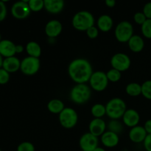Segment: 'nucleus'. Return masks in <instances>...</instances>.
I'll list each match as a JSON object with an SVG mask.
<instances>
[{
  "label": "nucleus",
  "mask_w": 151,
  "mask_h": 151,
  "mask_svg": "<svg viewBox=\"0 0 151 151\" xmlns=\"http://www.w3.org/2000/svg\"><path fill=\"white\" fill-rule=\"evenodd\" d=\"M125 91L127 94L131 97H138L142 94V85L138 83H130L126 86Z\"/></svg>",
  "instance_id": "nucleus-24"
},
{
  "label": "nucleus",
  "mask_w": 151,
  "mask_h": 151,
  "mask_svg": "<svg viewBox=\"0 0 151 151\" xmlns=\"http://www.w3.org/2000/svg\"><path fill=\"white\" fill-rule=\"evenodd\" d=\"M3 60H4V58L1 56V55L0 54V69L2 68V64H3Z\"/></svg>",
  "instance_id": "nucleus-41"
},
{
  "label": "nucleus",
  "mask_w": 151,
  "mask_h": 151,
  "mask_svg": "<svg viewBox=\"0 0 151 151\" xmlns=\"http://www.w3.org/2000/svg\"><path fill=\"white\" fill-rule=\"evenodd\" d=\"M7 10L4 1H0V22L4 21L7 16Z\"/></svg>",
  "instance_id": "nucleus-35"
},
{
  "label": "nucleus",
  "mask_w": 151,
  "mask_h": 151,
  "mask_svg": "<svg viewBox=\"0 0 151 151\" xmlns=\"http://www.w3.org/2000/svg\"><path fill=\"white\" fill-rule=\"evenodd\" d=\"M106 6L109 7H114L116 4V1L115 0H106L105 1Z\"/></svg>",
  "instance_id": "nucleus-39"
},
{
  "label": "nucleus",
  "mask_w": 151,
  "mask_h": 151,
  "mask_svg": "<svg viewBox=\"0 0 151 151\" xmlns=\"http://www.w3.org/2000/svg\"><path fill=\"white\" fill-rule=\"evenodd\" d=\"M144 147L146 151H151V134H147L144 141Z\"/></svg>",
  "instance_id": "nucleus-37"
},
{
  "label": "nucleus",
  "mask_w": 151,
  "mask_h": 151,
  "mask_svg": "<svg viewBox=\"0 0 151 151\" xmlns=\"http://www.w3.org/2000/svg\"><path fill=\"white\" fill-rule=\"evenodd\" d=\"M147 136V132L145 130L144 127L137 125L131 128L129 131V139L134 143L144 142L146 137Z\"/></svg>",
  "instance_id": "nucleus-16"
},
{
  "label": "nucleus",
  "mask_w": 151,
  "mask_h": 151,
  "mask_svg": "<svg viewBox=\"0 0 151 151\" xmlns=\"http://www.w3.org/2000/svg\"><path fill=\"white\" fill-rule=\"evenodd\" d=\"M27 53L29 57H33L39 58L41 55V47L38 43L35 41H29L25 47Z\"/></svg>",
  "instance_id": "nucleus-22"
},
{
  "label": "nucleus",
  "mask_w": 151,
  "mask_h": 151,
  "mask_svg": "<svg viewBox=\"0 0 151 151\" xmlns=\"http://www.w3.org/2000/svg\"><path fill=\"white\" fill-rule=\"evenodd\" d=\"M147 18L145 16V14L143 13V12H137L134 14V20L137 24L139 25H142L145 22V21L147 20Z\"/></svg>",
  "instance_id": "nucleus-33"
},
{
  "label": "nucleus",
  "mask_w": 151,
  "mask_h": 151,
  "mask_svg": "<svg viewBox=\"0 0 151 151\" xmlns=\"http://www.w3.org/2000/svg\"><path fill=\"white\" fill-rule=\"evenodd\" d=\"M58 119L61 126L66 129L74 128L78 121V115L76 111L72 108H65L59 114Z\"/></svg>",
  "instance_id": "nucleus-6"
},
{
  "label": "nucleus",
  "mask_w": 151,
  "mask_h": 151,
  "mask_svg": "<svg viewBox=\"0 0 151 151\" xmlns=\"http://www.w3.org/2000/svg\"><path fill=\"white\" fill-rule=\"evenodd\" d=\"M1 41V34H0V41Z\"/></svg>",
  "instance_id": "nucleus-43"
},
{
  "label": "nucleus",
  "mask_w": 151,
  "mask_h": 151,
  "mask_svg": "<svg viewBox=\"0 0 151 151\" xmlns=\"http://www.w3.org/2000/svg\"><path fill=\"white\" fill-rule=\"evenodd\" d=\"M97 28L100 31L104 32H109L113 27L114 21L112 18L109 15H102L98 18L97 22Z\"/></svg>",
  "instance_id": "nucleus-20"
},
{
  "label": "nucleus",
  "mask_w": 151,
  "mask_h": 151,
  "mask_svg": "<svg viewBox=\"0 0 151 151\" xmlns=\"http://www.w3.org/2000/svg\"><path fill=\"white\" fill-rule=\"evenodd\" d=\"M129 49L134 52H140L145 47V41L139 35H134L128 42Z\"/></svg>",
  "instance_id": "nucleus-21"
},
{
  "label": "nucleus",
  "mask_w": 151,
  "mask_h": 151,
  "mask_svg": "<svg viewBox=\"0 0 151 151\" xmlns=\"http://www.w3.org/2000/svg\"><path fill=\"white\" fill-rule=\"evenodd\" d=\"M16 46L14 43L8 39H3L0 41V54L3 58L13 57L16 54Z\"/></svg>",
  "instance_id": "nucleus-15"
},
{
  "label": "nucleus",
  "mask_w": 151,
  "mask_h": 151,
  "mask_svg": "<svg viewBox=\"0 0 151 151\" xmlns=\"http://www.w3.org/2000/svg\"><path fill=\"white\" fill-rule=\"evenodd\" d=\"M91 64L85 58H76L71 61L68 67V73L76 84L86 83L89 81L93 74Z\"/></svg>",
  "instance_id": "nucleus-1"
},
{
  "label": "nucleus",
  "mask_w": 151,
  "mask_h": 151,
  "mask_svg": "<svg viewBox=\"0 0 151 151\" xmlns=\"http://www.w3.org/2000/svg\"><path fill=\"white\" fill-rule=\"evenodd\" d=\"M142 12L147 19H151V1L145 4Z\"/></svg>",
  "instance_id": "nucleus-36"
},
{
  "label": "nucleus",
  "mask_w": 151,
  "mask_h": 151,
  "mask_svg": "<svg viewBox=\"0 0 151 151\" xmlns=\"http://www.w3.org/2000/svg\"><path fill=\"white\" fill-rule=\"evenodd\" d=\"M73 27L78 31H86L94 26V17L92 13L87 10L78 12L72 20Z\"/></svg>",
  "instance_id": "nucleus-2"
},
{
  "label": "nucleus",
  "mask_w": 151,
  "mask_h": 151,
  "mask_svg": "<svg viewBox=\"0 0 151 151\" xmlns=\"http://www.w3.org/2000/svg\"><path fill=\"white\" fill-rule=\"evenodd\" d=\"M106 115L111 119L122 118L126 109L125 101L119 97H114L109 100L106 105Z\"/></svg>",
  "instance_id": "nucleus-3"
},
{
  "label": "nucleus",
  "mask_w": 151,
  "mask_h": 151,
  "mask_svg": "<svg viewBox=\"0 0 151 151\" xmlns=\"http://www.w3.org/2000/svg\"><path fill=\"white\" fill-rule=\"evenodd\" d=\"M41 67V61L39 58L33 57L24 58L21 61L20 70L26 75H33L39 71Z\"/></svg>",
  "instance_id": "nucleus-8"
},
{
  "label": "nucleus",
  "mask_w": 151,
  "mask_h": 151,
  "mask_svg": "<svg viewBox=\"0 0 151 151\" xmlns=\"http://www.w3.org/2000/svg\"><path fill=\"white\" fill-rule=\"evenodd\" d=\"M131 58L127 54L122 52L116 53L111 59V65L112 68L120 72L128 70L131 66Z\"/></svg>",
  "instance_id": "nucleus-9"
},
{
  "label": "nucleus",
  "mask_w": 151,
  "mask_h": 151,
  "mask_svg": "<svg viewBox=\"0 0 151 151\" xmlns=\"http://www.w3.org/2000/svg\"><path fill=\"white\" fill-rule=\"evenodd\" d=\"M35 146L29 142H23L17 147V151H35Z\"/></svg>",
  "instance_id": "nucleus-31"
},
{
  "label": "nucleus",
  "mask_w": 151,
  "mask_h": 151,
  "mask_svg": "<svg viewBox=\"0 0 151 151\" xmlns=\"http://www.w3.org/2000/svg\"><path fill=\"white\" fill-rule=\"evenodd\" d=\"M29 0H22L15 2L11 7V14L16 19H24L31 13L29 7Z\"/></svg>",
  "instance_id": "nucleus-10"
},
{
  "label": "nucleus",
  "mask_w": 151,
  "mask_h": 151,
  "mask_svg": "<svg viewBox=\"0 0 151 151\" xmlns=\"http://www.w3.org/2000/svg\"><path fill=\"white\" fill-rule=\"evenodd\" d=\"M91 113L94 118H102L106 114V106L100 103L94 104L91 107Z\"/></svg>",
  "instance_id": "nucleus-25"
},
{
  "label": "nucleus",
  "mask_w": 151,
  "mask_h": 151,
  "mask_svg": "<svg viewBox=\"0 0 151 151\" xmlns=\"http://www.w3.org/2000/svg\"><path fill=\"white\" fill-rule=\"evenodd\" d=\"M124 125L129 128L137 126L140 120L139 114L135 109H127L122 116Z\"/></svg>",
  "instance_id": "nucleus-14"
},
{
  "label": "nucleus",
  "mask_w": 151,
  "mask_h": 151,
  "mask_svg": "<svg viewBox=\"0 0 151 151\" xmlns=\"http://www.w3.org/2000/svg\"><path fill=\"white\" fill-rule=\"evenodd\" d=\"M108 129L109 131L115 133L119 135L120 133L122 132L124 128L122 122H119V119H111L108 124Z\"/></svg>",
  "instance_id": "nucleus-26"
},
{
  "label": "nucleus",
  "mask_w": 151,
  "mask_h": 151,
  "mask_svg": "<svg viewBox=\"0 0 151 151\" xmlns=\"http://www.w3.org/2000/svg\"><path fill=\"white\" fill-rule=\"evenodd\" d=\"M63 26L60 21L53 19L47 22L45 26V33L47 37L55 38L58 36L62 32Z\"/></svg>",
  "instance_id": "nucleus-13"
},
{
  "label": "nucleus",
  "mask_w": 151,
  "mask_h": 151,
  "mask_svg": "<svg viewBox=\"0 0 151 151\" xmlns=\"http://www.w3.org/2000/svg\"><path fill=\"white\" fill-rule=\"evenodd\" d=\"M24 51V47L21 44H17L16 46V54H20V53L23 52Z\"/></svg>",
  "instance_id": "nucleus-40"
},
{
  "label": "nucleus",
  "mask_w": 151,
  "mask_h": 151,
  "mask_svg": "<svg viewBox=\"0 0 151 151\" xmlns=\"http://www.w3.org/2000/svg\"><path fill=\"white\" fill-rule=\"evenodd\" d=\"M91 88L86 83L76 84L69 93L71 100L74 103L79 105L87 103L91 98Z\"/></svg>",
  "instance_id": "nucleus-4"
},
{
  "label": "nucleus",
  "mask_w": 151,
  "mask_h": 151,
  "mask_svg": "<svg viewBox=\"0 0 151 151\" xmlns=\"http://www.w3.org/2000/svg\"><path fill=\"white\" fill-rule=\"evenodd\" d=\"M66 107L63 102L59 99H52L47 104L49 111L54 114H59Z\"/></svg>",
  "instance_id": "nucleus-23"
},
{
  "label": "nucleus",
  "mask_w": 151,
  "mask_h": 151,
  "mask_svg": "<svg viewBox=\"0 0 151 151\" xmlns=\"http://www.w3.org/2000/svg\"><path fill=\"white\" fill-rule=\"evenodd\" d=\"M10 81V73L3 68L0 69V85L7 84Z\"/></svg>",
  "instance_id": "nucleus-32"
},
{
  "label": "nucleus",
  "mask_w": 151,
  "mask_h": 151,
  "mask_svg": "<svg viewBox=\"0 0 151 151\" xmlns=\"http://www.w3.org/2000/svg\"><path fill=\"white\" fill-rule=\"evenodd\" d=\"M94 151H106V150H105L103 147H97V148L95 149Z\"/></svg>",
  "instance_id": "nucleus-42"
},
{
  "label": "nucleus",
  "mask_w": 151,
  "mask_h": 151,
  "mask_svg": "<svg viewBox=\"0 0 151 151\" xmlns=\"http://www.w3.org/2000/svg\"><path fill=\"white\" fill-rule=\"evenodd\" d=\"M107 128L106 122L102 118H94L88 125L89 133L95 137H101Z\"/></svg>",
  "instance_id": "nucleus-12"
},
{
  "label": "nucleus",
  "mask_w": 151,
  "mask_h": 151,
  "mask_svg": "<svg viewBox=\"0 0 151 151\" xmlns=\"http://www.w3.org/2000/svg\"><path fill=\"white\" fill-rule=\"evenodd\" d=\"M114 35L119 42L128 43L134 35V27L132 24L128 21L120 22L115 28Z\"/></svg>",
  "instance_id": "nucleus-5"
},
{
  "label": "nucleus",
  "mask_w": 151,
  "mask_h": 151,
  "mask_svg": "<svg viewBox=\"0 0 151 151\" xmlns=\"http://www.w3.org/2000/svg\"><path fill=\"white\" fill-rule=\"evenodd\" d=\"M88 82L91 88L96 91H104L109 85L107 75L106 72L103 71H96L93 72Z\"/></svg>",
  "instance_id": "nucleus-7"
},
{
  "label": "nucleus",
  "mask_w": 151,
  "mask_h": 151,
  "mask_svg": "<svg viewBox=\"0 0 151 151\" xmlns=\"http://www.w3.org/2000/svg\"><path fill=\"white\" fill-rule=\"evenodd\" d=\"M0 151H1V148H0Z\"/></svg>",
  "instance_id": "nucleus-44"
},
{
  "label": "nucleus",
  "mask_w": 151,
  "mask_h": 151,
  "mask_svg": "<svg viewBox=\"0 0 151 151\" xmlns=\"http://www.w3.org/2000/svg\"><path fill=\"white\" fill-rule=\"evenodd\" d=\"M65 2L63 0H44V8L52 14H58L63 10Z\"/></svg>",
  "instance_id": "nucleus-18"
},
{
  "label": "nucleus",
  "mask_w": 151,
  "mask_h": 151,
  "mask_svg": "<svg viewBox=\"0 0 151 151\" xmlns=\"http://www.w3.org/2000/svg\"><path fill=\"white\" fill-rule=\"evenodd\" d=\"M143 127H144L145 130L147 134H151V119H148V120L146 121Z\"/></svg>",
  "instance_id": "nucleus-38"
},
{
  "label": "nucleus",
  "mask_w": 151,
  "mask_h": 151,
  "mask_svg": "<svg viewBox=\"0 0 151 151\" xmlns=\"http://www.w3.org/2000/svg\"><path fill=\"white\" fill-rule=\"evenodd\" d=\"M21 61L16 56L7 58L3 60L2 68L9 73H14L20 69Z\"/></svg>",
  "instance_id": "nucleus-19"
},
{
  "label": "nucleus",
  "mask_w": 151,
  "mask_h": 151,
  "mask_svg": "<svg viewBox=\"0 0 151 151\" xmlns=\"http://www.w3.org/2000/svg\"><path fill=\"white\" fill-rule=\"evenodd\" d=\"M141 31L145 38L151 39V19H147L141 26Z\"/></svg>",
  "instance_id": "nucleus-30"
},
{
  "label": "nucleus",
  "mask_w": 151,
  "mask_h": 151,
  "mask_svg": "<svg viewBox=\"0 0 151 151\" xmlns=\"http://www.w3.org/2000/svg\"><path fill=\"white\" fill-rule=\"evenodd\" d=\"M142 95L147 100H151V80L145 81L142 84Z\"/></svg>",
  "instance_id": "nucleus-29"
},
{
  "label": "nucleus",
  "mask_w": 151,
  "mask_h": 151,
  "mask_svg": "<svg viewBox=\"0 0 151 151\" xmlns=\"http://www.w3.org/2000/svg\"><path fill=\"white\" fill-rule=\"evenodd\" d=\"M100 141L102 144L106 147L111 148L114 147L119 144V135L111 131H106L103 135L100 137Z\"/></svg>",
  "instance_id": "nucleus-17"
},
{
  "label": "nucleus",
  "mask_w": 151,
  "mask_h": 151,
  "mask_svg": "<svg viewBox=\"0 0 151 151\" xmlns=\"http://www.w3.org/2000/svg\"><path fill=\"white\" fill-rule=\"evenodd\" d=\"M86 35L91 39H94V38H97L99 35V29L97 27H91L89 29H88V30L86 31Z\"/></svg>",
  "instance_id": "nucleus-34"
},
{
  "label": "nucleus",
  "mask_w": 151,
  "mask_h": 151,
  "mask_svg": "<svg viewBox=\"0 0 151 151\" xmlns=\"http://www.w3.org/2000/svg\"><path fill=\"white\" fill-rule=\"evenodd\" d=\"M28 4L31 11L38 12L44 8V0H29Z\"/></svg>",
  "instance_id": "nucleus-28"
},
{
  "label": "nucleus",
  "mask_w": 151,
  "mask_h": 151,
  "mask_svg": "<svg viewBox=\"0 0 151 151\" xmlns=\"http://www.w3.org/2000/svg\"><path fill=\"white\" fill-rule=\"evenodd\" d=\"M99 144L98 137L91 134L86 133L80 138L79 145L83 151H94L97 148Z\"/></svg>",
  "instance_id": "nucleus-11"
},
{
  "label": "nucleus",
  "mask_w": 151,
  "mask_h": 151,
  "mask_svg": "<svg viewBox=\"0 0 151 151\" xmlns=\"http://www.w3.org/2000/svg\"><path fill=\"white\" fill-rule=\"evenodd\" d=\"M106 75H107V78L109 81H111L112 83H116L118 82L119 80L121 79V77H122V74L119 71L116 70L114 69H111L106 72Z\"/></svg>",
  "instance_id": "nucleus-27"
}]
</instances>
